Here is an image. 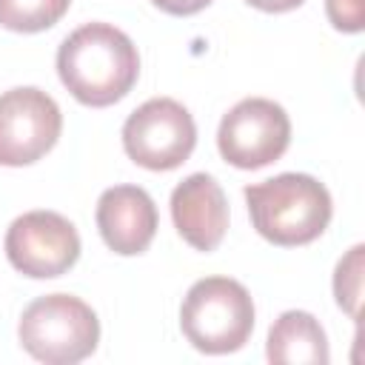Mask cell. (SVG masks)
<instances>
[{"mask_svg":"<svg viewBox=\"0 0 365 365\" xmlns=\"http://www.w3.org/2000/svg\"><path fill=\"white\" fill-rule=\"evenodd\" d=\"M57 74L71 97L91 108L123 100L140 77V54L111 23H86L57 48Z\"/></svg>","mask_w":365,"mask_h":365,"instance_id":"obj_1","label":"cell"},{"mask_svg":"<svg viewBox=\"0 0 365 365\" xmlns=\"http://www.w3.org/2000/svg\"><path fill=\"white\" fill-rule=\"evenodd\" d=\"M248 217L257 234L274 245L294 248L314 242L331 222V194L311 177L285 171L245 188Z\"/></svg>","mask_w":365,"mask_h":365,"instance_id":"obj_2","label":"cell"},{"mask_svg":"<svg viewBox=\"0 0 365 365\" xmlns=\"http://www.w3.org/2000/svg\"><path fill=\"white\" fill-rule=\"evenodd\" d=\"M180 328L202 354L240 351L254 331V299L237 279H197L180 305Z\"/></svg>","mask_w":365,"mask_h":365,"instance_id":"obj_3","label":"cell"},{"mask_svg":"<svg viewBox=\"0 0 365 365\" xmlns=\"http://www.w3.org/2000/svg\"><path fill=\"white\" fill-rule=\"evenodd\" d=\"M17 336L34 359L46 365H74L97 351L100 319L80 297L46 294L26 305Z\"/></svg>","mask_w":365,"mask_h":365,"instance_id":"obj_4","label":"cell"},{"mask_svg":"<svg viewBox=\"0 0 365 365\" xmlns=\"http://www.w3.org/2000/svg\"><path fill=\"white\" fill-rule=\"evenodd\" d=\"M197 145V125L188 108L171 97L145 100L123 125L125 154L148 171L182 165Z\"/></svg>","mask_w":365,"mask_h":365,"instance_id":"obj_5","label":"cell"},{"mask_svg":"<svg viewBox=\"0 0 365 365\" xmlns=\"http://www.w3.org/2000/svg\"><path fill=\"white\" fill-rule=\"evenodd\" d=\"M291 143V120L285 108L265 97L240 100L220 123L217 148L234 168H262L285 154Z\"/></svg>","mask_w":365,"mask_h":365,"instance_id":"obj_6","label":"cell"},{"mask_svg":"<svg viewBox=\"0 0 365 365\" xmlns=\"http://www.w3.org/2000/svg\"><path fill=\"white\" fill-rule=\"evenodd\" d=\"M63 131L60 106L40 88L0 94V165H31L54 148Z\"/></svg>","mask_w":365,"mask_h":365,"instance_id":"obj_7","label":"cell"},{"mask_svg":"<svg viewBox=\"0 0 365 365\" xmlns=\"http://www.w3.org/2000/svg\"><path fill=\"white\" fill-rule=\"evenodd\" d=\"M6 257L20 274L51 279L80 259V234L57 211H29L9 225Z\"/></svg>","mask_w":365,"mask_h":365,"instance_id":"obj_8","label":"cell"},{"mask_svg":"<svg viewBox=\"0 0 365 365\" xmlns=\"http://www.w3.org/2000/svg\"><path fill=\"white\" fill-rule=\"evenodd\" d=\"M94 217L103 242L120 257L143 254L157 234V205L140 185L106 188Z\"/></svg>","mask_w":365,"mask_h":365,"instance_id":"obj_9","label":"cell"},{"mask_svg":"<svg viewBox=\"0 0 365 365\" xmlns=\"http://www.w3.org/2000/svg\"><path fill=\"white\" fill-rule=\"evenodd\" d=\"M171 220L197 251H214L228 231V200L211 174H191L171 191Z\"/></svg>","mask_w":365,"mask_h":365,"instance_id":"obj_10","label":"cell"},{"mask_svg":"<svg viewBox=\"0 0 365 365\" xmlns=\"http://www.w3.org/2000/svg\"><path fill=\"white\" fill-rule=\"evenodd\" d=\"M265 356L277 365H328V336L308 311H285L268 328Z\"/></svg>","mask_w":365,"mask_h":365,"instance_id":"obj_11","label":"cell"},{"mask_svg":"<svg viewBox=\"0 0 365 365\" xmlns=\"http://www.w3.org/2000/svg\"><path fill=\"white\" fill-rule=\"evenodd\" d=\"M71 0H0V26L20 34H34L51 29Z\"/></svg>","mask_w":365,"mask_h":365,"instance_id":"obj_12","label":"cell"},{"mask_svg":"<svg viewBox=\"0 0 365 365\" xmlns=\"http://www.w3.org/2000/svg\"><path fill=\"white\" fill-rule=\"evenodd\" d=\"M362 257H365V248L362 245H354L339 262H336V271H334V297H336V305L351 317V319H359V302H362Z\"/></svg>","mask_w":365,"mask_h":365,"instance_id":"obj_13","label":"cell"},{"mask_svg":"<svg viewBox=\"0 0 365 365\" xmlns=\"http://www.w3.org/2000/svg\"><path fill=\"white\" fill-rule=\"evenodd\" d=\"M325 14L336 31L356 34L365 26V0H325Z\"/></svg>","mask_w":365,"mask_h":365,"instance_id":"obj_14","label":"cell"},{"mask_svg":"<svg viewBox=\"0 0 365 365\" xmlns=\"http://www.w3.org/2000/svg\"><path fill=\"white\" fill-rule=\"evenodd\" d=\"M160 11L165 14H174V17H188V14H197L202 11L211 0H151Z\"/></svg>","mask_w":365,"mask_h":365,"instance_id":"obj_15","label":"cell"},{"mask_svg":"<svg viewBox=\"0 0 365 365\" xmlns=\"http://www.w3.org/2000/svg\"><path fill=\"white\" fill-rule=\"evenodd\" d=\"M248 6L259 9V11H271V14H279V11H291L297 6H302L305 0H245Z\"/></svg>","mask_w":365,"mask_h":365,"instance_id":"obj_16","label":"cell"}]
</instances>
